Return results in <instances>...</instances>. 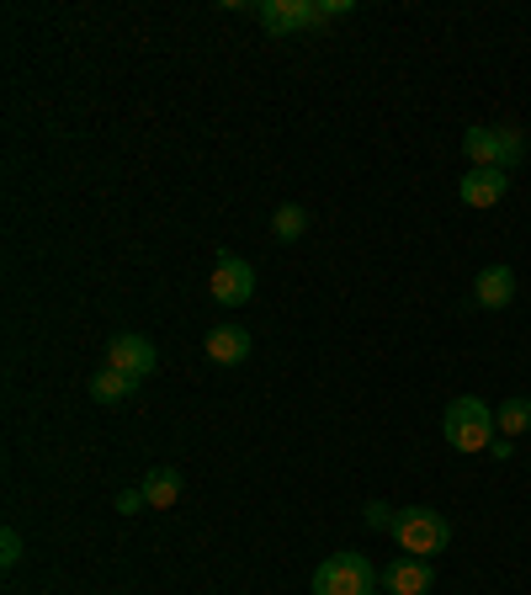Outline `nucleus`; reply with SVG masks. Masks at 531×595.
<instances>
[{
    "instance_id": "f03ea898",
    "label": "nucleus",
    "mask_w": 531,
    "mask_h": 595,
    "mask_svg": "<svg viewBox=\"0 0 531 595\" xmlns=\"http://www.w3.org/2000/svg\"><path fill=\"white\" fill-rule=\"evenodd\" d=\"M393 543L410 553V558H435V553L452 548V522L431 510V505H410V510H399V522H393Z\"/></svg>"
},
{
    "instance_id": "6ab92c4d",
    "label": "nucleus",
    "mask_w": 531,
    "mask_h": 595,
    "mask_svg": "<svg viewBox=\"0 0 531 595\" xmlns=\"http://www.w3.org/2000/svg\"><path fill=\"white\" fill-rule=\"evenodd\" d=\"M118 510H122V516H139V510H149L144 489H122V495H118Z\"/></svg>"
},
{
    "instance_id": "1a4fd4ad",
    "label": "nucleus",
    "mask_w": 531,
    "mask_h": 595,
    "mask_svg": "<svg viewBox=\"0 0 531 595\" xmlns=\"http://www.w3.org/2000/svg\"><path fill=\"white\" fill-rule=\"evenodd\" d=\"M435 585V569H431V558H393L383 569V591L388 595H431Z\"/></svg>"
},
{
    "instance_id": "20e7f679",
    "label": "nucleus",
    "mask_w": 531,
    "mask_h": 595,
    "mask_svg": "<svg viewBox=\"0 0 531 595\" xmlns=\"http://www.w3.org/2000/svg\"><path fill=\"white\" fill-rule=\"evenodd\" d=\"M208 292H213V304H223V309L250 304V298H256V266L244 261V256H234V250H218L213 277H208Z\"/></svg>"
},
{
    "instance_id": "ddd939ff",
    "label": "nucleus",
    "mask_w": 531,
    "mask_h": 595,
    "mask_svg": "<svg viewBox=\"0 0 531 595\" xmlns=\"http://www.w3.org/2000/svg\"><path fill=\"white\" fill-rule=\"evenodd\" d=\"M86 388H91V399H97V405H128V399L139 394V383L122 378L118 367H101V373L86 383Z\"/></svg>"
},
{
    "instance_id": "6e6552de",
    "label": "nucleus",
    "mask_w": 531,
    "mask_h": 595,
    "mask_svg": "<svg viewBox=\"0 0 531 595\" xmlns=\"http://www.w3.org/2000/svg\"><path fill=\"white\" fill-rule=\"evenodd\" d=\"M462 160H468V170H505V143H500V128H489V122L462 128Z\"/></svg>"
},
{
    "instance_id": "9b49d317",
    "label": "nucleus",
    "mask_w": 531,
    "mask_h": 595,
    "mask_svg": "<svg viewBox=\"0 0 531 595\" xmlns=\"http://www.w3.org/2000/svg\"><path fill=\"white\" fill-rule=\"evenodd\" d=\"M202 351H208V361H218V367H240V361L250 357V330H244V325H218V330H208Z\"/></svg>"
},
{
    "instance_id": "4468645a",
    "label": "nucleus",
    "mask_w": 531,
    "mask_h": 595,
    "mask_svg": "<svg viewBox=\"0 0 531 595\" xmlns=\"http://www.w3.org/2000/svg\"><path fill=\"white\" fill-rule=\"evenodd\" d=\"M494 426H500V436H510V442H515V436H527L531 430V399H521V394L505 399V405L494 409Z\"/></svg>"
},
{
    "instance_id": "f8f14e48",
    "label": "nucleus",
    "mask_w": 531,
    "mask_h": 595,
    "mask_svg": "<svg viewBox=\"0 0 531 595\" xmlns=\"http://www.w3.org/2000/svg\"><path fill=\"white\" fill-rule=\"evenodd\" d=\"M139 489H144L149 510H170V505L181 500V489H187V484H181V468H149Z\"/></svg>"
},
{
    "instance_id": "2eb2a0df",
    "label": "nucleus",
    "mask_w": 531,
    "mask_h": 595,
    "mask_svg": "<svg viewBox=\"0 0 531 595\" xmlns=\"http://www.w3.org/2000/svg\"><path fill=\"white\" fill-rule=\"evenodd\" d=\"M271 235L282 239V245L303 239V235H309V208H298V202H282V208L271 214Z\"/></svg>"
},
{
    "instance_id": "9d476101",
    "label": "nucleus",
    "mask_w": 531,
    "mask_h": 595,
    "mask_svg": "<svg viewBox=\"0 0 531 595\" xmlns=\"http://www.w3.org/2000/svg\"><path fill=\"white\" fill-rule=\"evenodd\" d=\"M473 304H479V309H510V304H515V271H510V266H483L479 277H473Z\"/></svg>"
},
{
    "instance_id": "a211bd4d",
    "label": "nucleus",
    "mask_w": 531,
    "mask_h": 595,
    "mask_svg": "<svg viewBox=\"0 0 531 595\" xmlns=\"http://www.w3.org/2000/svg\"><path fill=\"white\" fill-rule=\"evenodd\" d=\"M0 564H6V569H17V564H22V532H17V526H6V532H0Z\"/></svg>"
},
{
    "instance_id": "aec40b11",
    "label": "nucleus",
    "mask_w": 531,
    "mask_h": 595,
    "mask_svg": "<svg viewBox=\"0 0 531 595\" xmlns=\"http://www.w3.org/2000/svg\"><path fill=\"white\" fill-rule=\"evenodd\" d=\"M489 453H494L500 463H505V457H515V442H510V436H494V447H489Z\"/></svg>"
},
{
    "instance_id": "0eeeda50",
    "label": "nucleus",
    "mask_w": 531,
    "mask_h": 595,
    "mask_svg": "<svg viewBox=\"0 0 531 595\" xmlns=\"http://www.w3.org/2000/svg\"><path fill=\"white\" fill-rule=\"evenodd\" d=\"M505 191H510V170H462L458 202L473 208V214H483V208H500Z\"/></svg>"
},
{
    "instance_id": "f3484780",
    "label": "nucleus",
    "mask_w": 531,
    "mask_h": 595,
    "mask_svg": "<svg viewBox=\"0 0 531 595\" xmlns=\"http://www.w3.org/2000/svg\"><path fill=\"white\" fill-rule=\"evenodd\" d=\"M362 522L372 526V532H388V537H393V522H399V510H393V505H388V500H367Z\"/></svg>"
},
{
    "instance_id": "7ed1b4c3",
    "label": "nucleus",
    "mask_w": 531,
    "mask_h": 595,
    "mask_svg": "<svg viewBox=\"0 0 531 595\" xmlns=\"http://www.w3.org/2000/svg\"><path fill=\"white\" fill-rule=\"evenodd\" d=\"M383 574L372 569L367 553H330L314 569V595H378Z\"/></svg>"
},
{
    "instance_id": "39448f33",
    "label": "nucleus",
    "mask_w": 531,
    "mask_h": 595,
    "mask_svg": "<svg viewBox=\"0 0 531 595\" xmlns=\"http://www.w3.org/2000/svg\"><path fill=\"white\" fill-rule=\"evenodd\" d=\"M107 367H118L122 378L133 383H149L154 378V367H160V351H154V340L149 335H118V340H107Z\"/></svg>"
},
{
    "instance_id": "f257e3e1",
    "label": "nucleus",
    "mask_w": 531,
    "mask_h": 595,
    "mask_svg": "<svg viewBox=\"0 0 531 595\" xmlns=\"http://www.w3.org/2000/svg\"><path fill=\"white\" fill-rule=\"evenodd\" d=\"M441 436H447V447H452V453L473 457V453H489V447H494L500 426H494V409L483 405V399L462 394V399H452L447 415H441Z\"/></svg>"
},
{
    "instance_id": "dca6fc26",
    "label": "nucleus",
    "mask_w": 531,
    "mask_h": 595,
    "mask_svg": "<svg viewBox=\"0 0 531 595\" xmlns=\"http://www.w3.org/2000/svg\"><path fill=\"white\" fill-rule=\"evenodd\" d=\"M500 143H505V170L527 160V133H521L515 122H500Z\"/></svg>"
},
{
    "instance_id": "423d86ee",
    "label": "nucleus",
    "mask_w": 531,
    "mask_h": 595,
    "mask_svg": "<svg viewBox=\"0 0 531 595\" xmlns=\"http://www.w3.org/2000/svg\"><path fill=\"white\" fill-rule=\"evenodd\" d=\"M256 17H261V27L271 38H292V32H303V27L324 22V11H319L314 0H261Z\"/></svg>"
}]
</instances>
